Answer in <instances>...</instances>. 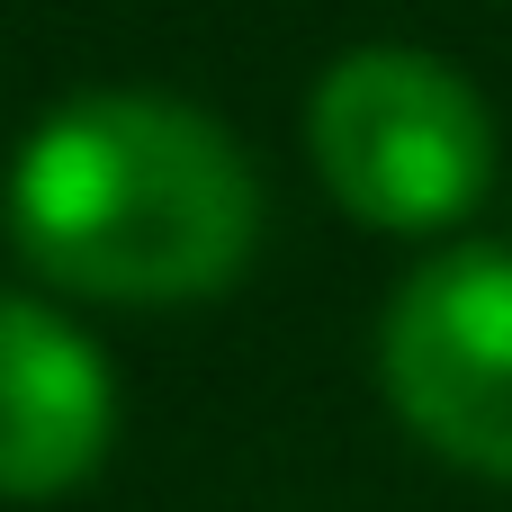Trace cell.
Wrapping results in <instances>:
<instances>
[{"mask_svg":"<svg viewBox=\"0 0 512 512\" xmlns=\"http://www.w3.org/2000/svg\"><path fill=\"white\" fill-rule=\"evenodd\" d=\"M9 243L90 306H207L261 252V171L189 99L81 90L9 162Z\"/></svg>","mask_w":512,"mask_h":512,"instance_id":"6da1fadb","label":"cell"},{"mask_svg":"<svg viewBox=\"0 0 512 512\" xmlns=\"http://www.w3.org/2000/svg\"><path fill=\"white\" fill-rule=\"evenodd\" d=\"M306 153L342 216L378 234H450L495 198V117L477 81L423 45H351L306 99Z\"/></svg>","mask_w":512,"mask_h":512,"instance_id":"7a4b0ae2","label":"cell"},{"mask_svg":"<svg viewBox=\"0 0 512 512\" xmlns=\"http://www.w3.org/2000/svg\"><path fill=\"white\" fill-rule=\"evenodd\" d=\"M378 387L432 459L512 486V252L504 243L432 252L387 297Z\"/></svg>","mask_w":512,"mask_h":512,"instance_id":"3957f363","label":"cell"},{"mask_svg":"<svg viewBox=\"0 0 512 512\" xmlns=\"http://www.w3.org/2000/svg\"><path fill=\"white\" fill-rule=\"evenodd\" d=\"M117 441L108 351L45 297H0V504H54Z\"/></svg>","mask_w":512,"mask_h":512,"instance_id":"277c9868","label":"cell"}]
</instances>
